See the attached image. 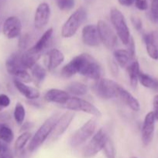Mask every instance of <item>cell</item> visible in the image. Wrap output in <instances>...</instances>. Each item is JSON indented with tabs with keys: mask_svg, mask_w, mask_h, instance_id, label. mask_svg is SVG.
<instances>
[{
	"mask_svg": "<svg viewBox=\"0 0 158 158\" xmlns=\"http://www.w3.org/2000/svg\"><path fill=\"white\" fill-rule=\"evenodd\" d=\"M81 39L84 44L90 47L99 46L101 43L97 26L94 25H86L82 29Z\"/></svg>",
	"mask_w": 158,
	"mask_h": 158,
	"instance_id": "14",
	"label": "cell"
},
{
	"mask_svg": "<svg viewBox=\"0 0 158 158\" xmlns=\"http://www.w3.org/2000/svg\"><path fill=\"white\" fill-rule=\"evenodd\" d=\"M14 119L18 124L22 125L26 117V110L23 105L20 103H17L14 110Z\"/></svg>",
	"mask_w": 158,
	"mask_h": 158,
	"instance_id": "30",
	"label": "cell"
},
{
	"mask_svg": "<svg viewBox=\"0 0 158 158\" xmlns=\"http://www.w3.org/2000/svg\"><path fill=\"white\" fill-rule=\"evenodd\" d=\"M57 7L62 11H69L74 6V0H55Z\"/></svg>",
	"mask_w": 158,
	"mask_h": 158,
	"instance_id": "31",
	"label": "cell"
},
{
	"mask_svg": "<svg viewBox=\"0 0 158 158\" xmlns=\"http://www.w3.org/2000/svg\"><path fill=\"white\" fill-rule=\"evenodd\" d=\"M115 61L120 67H127L130 64V61L133 60L131 54L127 49H116L114 52Z\"/></svg>",
	"mask_w": 158,
	"mask_h": 158,
	"instance_id": "22",
	"label": "cell"
},
{
	"mask_svg": "<svg viewBox=\"0 0 158 158\" xmlns=\"http://www.w3.org/2000/svg\"><path fill=\"white\" fill-rule=\"evenodd\" d=\"M109 69L111 70L112 73L114 76H117L119 73V68H118V64L114 60H110L109 62Z\"/></svg>",
	"mask_w": 158,
	"mask_h": 158,
	"instance_id": "39",
	"label": "cell"
},
{
	"mask_svg": "<svg viewBox=\"0 0 158 158\" xmlns=\"http://www.w3.org/2000/svg\"><path fill=\"white\" fill-rule=\"evenodd\" d=\"M31 77H32L33 80H35L37 84H40L44 80L46 76V70L45 68L40 66L38 63H36L33 67H31Z\"/></svg>",
	"mask_w": 158,
	"mask_h": 158,
	"instance_id": "26",
	"label": "cell"
},
{
	"mask_svg": "<svg viewBox=\"0 0 158 158\" xmlns=\"http://www.w3.org/2000/svg\"><path fill=\"white\" fill-rule=\"evenodd\" d=\"M87 18V12L84 8L77 9L70 15L61 28V35L63 38H71Z\"/></svg>",
	"mask_w": 158,
	"mask_h": 158,
	"instance_id": "4",
	"label": "cell"
},
{
	"mask_svg": "<svg viewBox=\"0 0 158 158\" xmlns=\"http://www.w3.org/2000/svg\"><path fill=\"white\" fill-rule=\"evenodd\" d=\"M127 46H128V49L127 50L129 51V52L131 54L133 58L134 59L135 56H136V46H135V42L133 37H131Z\"/></svg>",
	"mask_w": 158,
	"mask_h": 158,
	"instance_id": "37",
	"label": "cell"
},
{
	"mask_svg": "<svg viewBox=\"0 0 158 158\" xmlns=\"http://www.w3.org/2000/svg\"><path fill=\"white\" fill-rule=\"evenodd\" d=\"M96 26L101 43L108 49H114L118 44V36L111 26L104 20H99Z\"/></svg>",
	"mask_w": 158,
	"mask_h": 158,
	"instance_id": "9",
	"label": "cell"
},
{
	"mask_svg": "<svg viewBox=\"0 0 158 158\" xmlns=\"http://www.w3.org/2000/svg\"><path fill=\"white\" fill-rule=\"evenodd\" d=\"M74 117V114L71 111H67L59 117L50 134L52 140H57L66 132Z\"/></svg>",
	"mask_w": 158,
	"mask_h": 158,
	"instance_id": "11",
	"label": "cell"
},
{
	"mask_svg": "<svg viewBox=\"0 0 158 158\" xmlns=\"http://www.w3.org/2000/svg\"><path fill=\"white\" fill-rule=\"evenodd\" d=\"M53 30L52 28L48 29L46 32H43V35H41L40 39L37 40V43L33 45L31 48H29V50L33 53L37 54V55H40L41 52H43L45 49L48 46L50 42L51 38H52Z\"/></svg>",
	"mask_w": 158,
	"mask_h": 158,
	"instance_id": "20",
	"label": "cell"
},
{
	"mask_svg": "<svg viewBox=\"0 0 158 158\" xmlns=\"http://www.w3.org/2000/svg\"><path fill=\"white\" fill-rule=\"evenodd\" d=\"M130 158H139V157H131Z\"/></svg>",
	"mask_w": 158,
	"mask_h": 158,
	"instance_id": "43",
	"label": "cell"
},
{
	"mask_svg": "<svg viewBox=\"0 0 158 158\" xmlns=\"http://www.w3.org/2000/svg\"><path fill=\"white\" fill-rule=\"evenodd\" d=\"M146 49L149 56L154 60H158V46L156 35L154 32H150L144 35Z\"/></svg>",
	"mask_w": 158,
	"mask_h": 158,
	"instance_id": "21",
	"label": "cell"
},
{
	"mask_svg": "<svg viewBox=\"0 0 158 158\" xmlns=\"http://www.w3.org/2000/svg\"><path fill=\"white\" fill-rule=\"evenodd\" d=\"M139 82L144 87L158 91V80L142 71L139 74Z\"/></svg>",
	"mask_w": 158,
	"mask_h": 158,
	"instance_id": "25",
	"label": "cell"
},
{
	"mask_svg": "<svg viewBox=\"0 0 158 158\" xmlns=\"http://www.w3.org/2000/svg\"><path fill=\"white\" fill-rule=\"evenodd\" d=\"M14 139V134L12 129L3 124L0 128V140L6 143H10Z\"/></svg>",
	"mask_w": 158,
	"mask_h": 158,
	"instance_id": "29",
	"label": "cell"
},
{
	"mask_svg": "<svg viewBox=\"0 0 158 158\" xmlns=\"http://www.w3.org/2000/svg\"><path fill=\"white\" fill-rule=\"evenodd\" d=\"M119 84L108 79L101 78L97 80L94 86V91L98 97L104 100H110L117 97L118 87Z\"/></svg>",
	"mask_w": 158,
	"mask_h": 158,
	"instance_id": "7",
	"label": "cell"
},
{
	"mask_svg": "<svg viewBox=\"0 0 158 158\" xmlns=\"http://www.w3.org/2000/svg\"><path fill=\"white\" fill-rule=\"evenodd\" d=\"M117 97L120 99L132 110L138 112L140 110V104H139L137 99L133 97L128 90H126L125 88L122 87L120 84L118 87Z\"/></svg>",
	"mask_w": 158,
	"mask_h": 158,
	"instance_id": "17",
	"label": "cell"
},
{
	"mask_svg": "<svg viewBox=\"0 0 158 158\" xmlns=\"http://www.w3.org/2000/svg\"><path fill=\"white\" fill-rule=\"evenodd\" d=\"M70 97H71L67 91L59 89H50L44 94V100L46 102L61 105L64 104Z\"/></svg>",
	"mask_w": 158,
	"mask_h": 158,
	"instance_id": "18",
	"label": "cell"
},
{
	"mask_svg": "<svg viewBox=\"0 0 158 158\" xmlns=\"http://www.w3.org/2000/svg\"><path fill=\"white\" fill-rule=\"evenodd\" d=\"M33 127V124L31 123H23V125L22 126V131L23 130H28V129H30L31 127Z\"/></svg>",
	"mask_w": 158,
	"mask_h": 158,
	"instance_id": "42",
	"label": "cell"
},
{
	"mask_svg": "<svg viewBox=\"0 0 158 158\" xmlns=\"http://www.w3.org/2000/svg\"><path fill=\"white\" fill-rule=\"evenodd\" d=\"M31 137V134L29 132H24L18 137L15 142V151L16 154H22L26 147V143L29 140Z\"/></svg>",
	"mask_w": 158,
	"mask_h": 158,
	"instance_id": "27",
	"label": "cell"
},
{
	"mask_svg": "<svg viewBox=\"0 0 158 158\" xmlns=\"http://www.w3.org/2000/svg\"><path fill=\"white\" fill-rule=\"evenodd\" d=\"M132 23H133V26L135 29L138 31H140L142 29V21L138 17H132L131 19Z\"/></svg>",
	"mask_w": 158,
	"mask_h": 158,
	"instance_id": "38",
	"label": "cell"
},
{
	"mask_svg": "<svg viewBox=\"0 0 158 158\" xmlns=\"http://www.w3.org/2000/svg\"><path fill=\"white\" fill-rule=\"evenodd\" d=\"M153 114L155 116L156 120H158V94H156L153 98Z\"/></svg>",
	"mask_w": 158,
	"mask_h": 158,
	"instance_id": "40",
	"label": "cell"
},
{
	"mask_svg": "<svg viewBox=\"0 0 158 158\" xmlns=\"http://www.w3.org/2000/svg\"><path fill=\"white\" fill-rule=\"evenodd\" d=\"M63 107L71 111H81L86 113L97 117H102V113L94 105L78 97H70L68 101L63 105Z\"/></svg>",
	"mask_w": 158,
	"mask_h": 158,
	"instance_id": "6",
	"label": "cell"
},
{
	"mask_svg": "<svg viewBox=\"0 0 158 158\" xmlns=\"http://www.w3.org/2000/svg\"><path fill=\"white\" fill-rule=\"evenodd\" d=\"M59 117L60 116L58 114H54L50 118L46 119L44 123L37 130L28 144V151L29 152H34L37 151L46 141V139L52 133L53 129Z\"/></svg>",
	"mask_w": 158,
	"mask_h": 158,
	"instance_id": "2",
	"label": "cell"
},
{
	"mask_svg": "<svg viewBox=\"0 0 158 158\" xmlns=\"http://www.w3.org/2000/svg\"><path fill=\"white\" fill-rule=\"evenodd\" d=\"M0 158H14L9 147L2 140H0Z\"/></svg>",
	"mask_w": 158,
	"mask_h": 158,
	"instance_id": "33",
	"label": "cell"
},
{
	"mask_svg": "<svg viewBox=\"0 0 158 158\" xmlns=\"http://www.w3.org/2000/svg\"><path fill=\"white\" fill-rule=\"evenodd\" d=\"M67 92L75 96H84L88 94V88L85 83L81 82H71L67 86Z\"/></svg>",
	"mask_w": 158,
	"mask_h": 158,
	"instance_id": "24",
	"label": "cell"
},
{
	"mask_svg": "<svg viewBox=\"0 0 158 158\" xmlns=\"http://www.w3.org/2000/svg\"><path fill=\"white\" fill-rule=\"evenodd\" d=\"M44 60L48 70L53 71L63 63L64 60V56L59 49H52L46 52Z\"/></svg>",
	"mask_w": 158,
	"mask_h": 158,
	"instance_id": "16",
	"label": "cell"
},
{
	"mask_svg": "<svg viewBox=\"0 0 158 158\" xmlns=\"http://www.w3.org/2000/svg\"><path fill=\"white\" fill-rule=\"evenodd\" d=\"M135 6L139 10L145 11L148 8V3L147 0H136L135 2Z\"/></svg>",
	"mask_w": 158,
	"mask_h": 158,
	"instance_id": "35",
	"label": "cell"
},
{
	"mask_svg": "<svg viewBox=\"0 0 158 158\" xmlns=\"http://www.w3.org/2000/svg\"><path fill=\"white\" fill-rule=\"evenodd\" d=\"M97 127V122L94 119H89L80 128L77 130L69 140L71 148H75L85 143L88 139L93 137Z\"/></svg>",
	"mask_w": 158,
	"mask_h": 158,
	"instance_id": "5",
	"label": "cell"
},
{
	"mask_svg": "<svg viewBox=\"0 0 158 158\" xmlns=\"http://www.w3.org/2000/svg\"><path fill=\"white\" fill-rule=\"evenodd\" d=\"M155 116L153 111L149 112L144 118L141 130V139L144 146H148L152 142L154 136Z\"/></svg>",
	"mask_w": 158,
	"mask_h": 158,
	"instance_id": "10",
	"label": "cell"
},
{
	"mask_svg": "<svg viewBox=\"0 0 158 158\" xmlns=\"http://www.w3.org/2000/svg\"><path fill=\"white\" fill-rule=\"evenodd\" d=\"M10 104V99L6 94H0V106L2 108L7 107Z\"/></svg>",
	"mask_w": 158,
	"mask_h": 158,
	"instance_id": "36",
	"label": "cell"
},
{
	"mask_svg": "<svg viewBox=\"0 0 158 158\" xmlns=\"http://www.w3.org/2000/svg\"><path fill=\"white\" fill-rule=\"evenodd\" d=\"M110 19H111L112 24L117 34V36L124 45L127 46L131 36H130L129 29L124 15L120 10L116 8H113L110 12Z\"/></svg>",
	"mask_w": 158,
	"mask_h": 158,
	"instance_id": "3",
	"label": "cell"
},
{
	"mask_svg": "<svg viewBox=\"0 0 158 158\" xmlns=\"http://www.w3.org/2000/svg\"><path fill=\"white\" fill-rule=\"evenodd\" d=\"M30 41V35L29 34H23L20 36L18 43V47L20 49H26Z\"/></svg>",
	"mask_w": 158,
	"mask_h": 158,
	"instance_id": "34",
	"label": "cell"
},
{
	"mask_svg": "<svg viewBox=\"0 0 158 158\" xmlns=\"http://www.w3.org/2000/svg\"><path fill=\"white\" fill-rule=\"evenodd\" d=\"M13 83L15 87L16 88L17 90L29 100H37L40 97V92L36 88L32 87V86H27L23 82L15 79L13 80Z\"/></svg>",
	"mask_w": 158,
	"mask_h": 158,
	"instance_id": "19",
	"label": "cell"
},
{
	"mask_svg": "<svg viewBox=\"0 0 158 158\" xmlns=\"http://www.w3.org/2000/svg\"><path fill=\"white\" fill-rule=\"evenodd\" d=\"M6 68L10 75L16 78L22 72L27 70L21 62V52H15L10 55L6 62Z\"/></svg>",
	"mask_w": 158,
	"mask_h": 158,
	"instance_id": "15",
	"label": "cell"
},
{
	"mask_svg": "<svg viewBox=\"0 0 158 158\" xmlns=\"http://www.w3.org/2000/svg\"><path fill=\"white\" fill-rule=\"evenodd\" d=\"M50 16V9L47 3H40L36 10L34 15V27L40 30L43 29L48 23Z\"/></svg>",
	"mask_w": 158,
	"mask_h": 158,
	"instance_id": "13",
	"label": "cell"
},
{
	"mask_svg": "<svg viewBox=\"0 0 158 158\" xmlns=\"http://www.w3.org/2000/svg\"><path fill=\"white\" fill-rule=\"evenodd\" d=\"M2 110V107H1V106H0V111H1V110Z\"/></svg>",
	"mask_w": 158,
	"mask_h": 158,
	"instance_id": "44",
	"label": "cell"
},
{
	"mask_svg": "<svg viewBox=\"0 0 158 158\" xmlns=\"http://www.w3.org/2000/svg\"><path fill=\"white\" fill-rule=\"evenodd\" d=\"M119 3L124 6H131L135 4L136 0H118Z\"/></svg>",
	"mask_w": 158,
	"mask_h": 158,
	"instance_id": "41",
	"label": "cell"
},
{
	"mask_svg": "<svg viewBox=\"0 0 158 158\" xmlns=\"http://www.w3.org/2000/svg\"><path fill=\"white\" fill-rule=\"evenodd\" d=\"M3 34L8 39H15L21 35L22 23L16 16L8 17L2 25Z\"/></svg>",
	"mask_w": 158,
	"mask_h": 158,
	"instance_id": "12",
	"label": "cell"
},
{
	"mask_svg": "<svg viewBox=\"0 0 158 158\" xmlns=\"http://www.w3.org/2000/svg\"><path fill=\"white\" fill-rule=\"evenodd\" d=\"M102 151L106 158H116V146L111 137H108V138L106 139Z\"/></svg>",
	"mask_w": 158,
	"mask_h": 158,
	"instance_id": "28",
	"label": "cell"
},
{
	"mask_svg": "<svg viewBox=\"0 0 158 158\" xmlns=\"http://www.w3.org/2000/svg\"><path fill=\"white\" fill-rule=\"evenodd\" d=\"M150 18L153 23L158 24V0H152Z\"/></svg>",
	"mask_w": 158,
	"mask_h": 158,
	"instance_id": "32",
	"label": "cell"
},
{
	"mask_svg": "<svg viewBox=\"0 0 158 158\" xmlns=\"http://www.w3.org/2000/svg\"><path fill=\"white\" fill-rule=\"evenodd\" d=\"M77 73L97 81L102 78V68L90 54L81 53L74 57L60 71V75L64 78H70Z\"/></svg>",
	"mask_w": 158,
	"mask_h": 158,
	"instance_id": "1",
	"label": "cell"
},
{
	"mask_svg": "<svg viewBox=\"0 0 158 158\" xmlns=\"http://www.w3.org/2000/svg\"><path fill=\"white\" fill-rule=\"evenodd\" d=\"M108 136L103 128L99 130L98 132L93 135L88 144L84 149L83 155L85 158H91L99 154L101 151L103 150L106 139Z\"/></svg>",
	"mask_w": 158,
	"mask_h": 158,
	"instance_id": "8",
	"label": "cell"
},
{
	"mask_svg": "<svg viewBox=\"0 0 158 158\" xmlns=\"http://www.w3.org/2000/svg\"><path fill=\"white\" fill-rule=\"evenodd\" d=\"M139 62L134 60L127 66V73H128L129 83L132 87L136 88L139 82V74L140 73Z\"/></svg>",
	"mask_w": 158,
	"mask_h": 158,
	"instance_id": "23",
	"label": "cell"
}]
</instances>
